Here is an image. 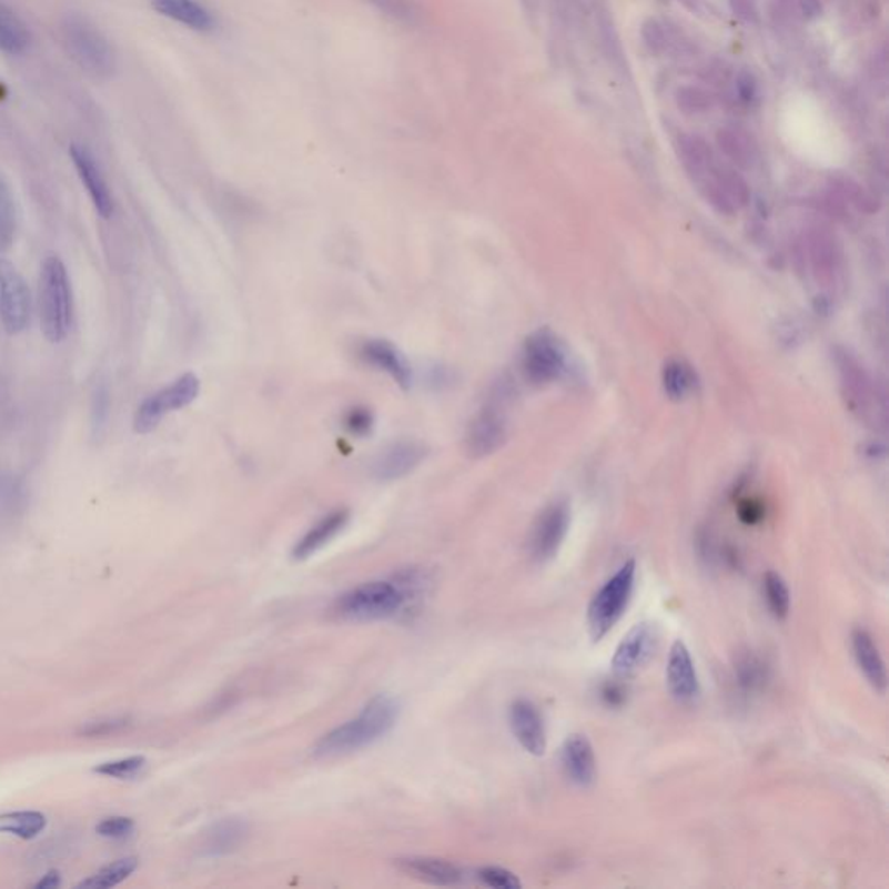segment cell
Here are the masks:
<instances>
[{
  "label": "cell",
  "instance_id": "6da1fadb",
  "mask_svg": "<svg viewBox=\"0 0 889 889\" xmlns=\"http://www.w3.org/2000/svg\"><path fill=\"white\" fill-rule=\"evenodd\" d=\"M400 718V704L390 695H377L365 704L356 718L323 735L313 754L316 758H340L380 742L395 728Z\"/></svg>",
  "mask_w": 889,
  "mask_h": 889
},
{
  "label": "cell",
  "instance_id": "7a4b0ae2",
  "mask_svg": "<svg viewBox=\"0 0 889 889\" xmlns=\"http://www.w3.org/2000/svg\"><path fill=\"white\" fill-rule=\"evenodd\" d=\"M683 162L707 202L721 214L742 211L749 200V190L737 172L719 168L706 143L688 140L681 147Z\"/></svg>",
  "mask_w": 889,
  "mask_h": 889
},
{
  "label": "cell",
  "instance_id": "3957f363",
  "mask_svg": "<svg viewBox=\"0 0 889 889\" xmlns=\"http://www.w3.org/2000/svg\"><path fill=\"white\" fill-rule=\"evenodd\" d=\"M73 319L72 282L58 254H48L39 275L40 329L49 343L67 340Z\"/></svg>",
  "mask_w": 889,
  "mask_h": 889
},
{
  "label": "cell",
  "instance_id": "277c9868",
  "mask_svg": "<svg viewBox=\"0 0 889 889\" xmlns=\"http://www.w3.org/2000/svg\"><path fill=\"white\" fill-rule=\"evenodd\" d=\"M61 42L73 63L94 79H108L117 70V54L97 24L80 14H67L60 24Z\"/></svg>",
  "mask_w": 889,
  "mask_h": 889
},
{
  "label": "cell",
  "instance_id": "5b68a950",
  "mask_svg": "<svg viewBox=\"0 0 889 889\" xmlns=\"http://www.w3.org/2000/svg\"><path fill=\"white\" fill-rule=\"evenodd\" d=\"M411 602L405 590L393 580H372L360 584L337 598L334 612L337 617L353 623H371L396 617Z\"/></svg>",
  "mask_w": 889,
  "mask_h": 889
},
{
  "label": "cell",
  "instance_id": "8992f818",
  "mask_svg": "<svg viewBox=\"0 0 889 889\" xmlns=\"http://www.w3.org/2000/svg\"><path fill=\"white\" fill-rule=\"evenodd\" d=\"M635 578L636 562L630 559L593 596L587 606V627L593 642H602L620 620L635 590Z\"/></svg>",
  "mask_w": 889,
  "mask_h": 889
},
{
  "label": "cell",
  "instance_id": "52a82bcc",
  "mask_svg": "<svg viewBox=\"0 0 889 889\" xmlns=\"http://www.w3.org/2000/svg\"><path fill=\"white\" fill-rule=\"evenodd\" d=\"M199 393V377L192 372L181 375L174 383L162 387L160 392L153 393L141 403L137 414H134V421H132L134 433H138V435L152 433L159 427L165 415L188 407L190 403L195 402Z\"/></svg>",
  "mask_w": 889,
  "mask_h": 889
},
{
  "label": "cell",
  "instance_id": "ba28073f",
  "mask_svg": "<svg viewBox=\"0 0 889 889\" xmlns=\"http://www.w3.org/2000/svg\"><path fill=\"white\" fill-rule=\"evenodd\" d=\"M805 263L818 287L838 291L845 282V254L838 239L826 228H811L802 244Z\"/></svg>",
  "mask_w": 889,
  "mask_h": 889
},
{
  "label": "cell",
  "instance_id": "9c48e42d",
  "mask_svg": "<svg viewBox=\"0 0 889 889\" xmlns=\"http://www.w3.org/2000/svg\"><path fill=\"white\" fill-rule=\"evenodd\" d=\"M522 368L531 383H555L567 371V350L553 332H534L523 346Z\"/></svg>",
  "mask_w": 889,
  "mask_h": 889
},
{
  "label": "cell",
  "instance_id": "30bf717a",
  "mask_svg": "<svg viewBox=\"0 0 889 889\" xmlns=\"http://www.w3.org/2000/svg\"><path fill=\"white\" fill-rule=\"evenodd\" d=\"M32 319V295L18 267L0 257V322L9 335L29 327Z\"/></svg>",
  "mask_w": 889,
  "mask_h": 889
},
{
  "label": "cell",
  "instance_id": "8fae6325",
  "mask_svg": "<svg viewBox=\"0 0 889 889\" xmlns=\"http://www.w3.org/2000/svg\"><path fill=\"white\" fill-rule=\"evenodd\" d=\"M834 362L838 367L841 392L851 412L860 415V420H870L878 408V390L873 387L869 372L861 365L860 360L845 347L834 352Z\"/></svg>",
  "mask_w": 889,
  "mask_h": 889
},
{
  "label": "cell",
  "instance_id": "7c38bea8",
  "mask_svg": "<svg viewBox=\"0 0 889 889\" xmlns=\"http://www.w3.org/2000/svg\"><path fill=\"white\" fill-rule=\"evenodd\" d=\"M570 527V506L567 501H555L537 516L531 535H528V553L537 563L555 558Z\"/></svg>",
  "mask_w": 889,
  "mask_h": 889
},
{
  "label": "cell",
  "instance_id": "4fadbf2b",
  "mask_svg": "<svg viewBox=\"0 0 889 889\" xmlns=\"http://www.w3.org/2000/svg\"><path fill=\"white\" fill-rule=\"evenodd\" d=\"M658 646L657 626L651 623L636 624L624 636L612 658V670L617 678H630L650 663Z\"/></svg>",
  "mask_w": 889,
  "mask_h": 889
},
{
  "label": "cell",
  "instance_id": "5bb4252c",
  "mask_svg": "<svg viewBox=\"0 0 889 889\" xmlns=\"http://www.w3.org/2000/svg\"><path fill=\"white\" fill-rule=\"evenodd\" d=\"M507 440V421L498 402L488 403L476 414L466 431L467 455L482 459L503 447Z\"/></svg>",
  "mask_w": 889,
  "mask_h": 889
},
{
  "label": "cell",
  "instance_id": "9a60e30c",
  "mask_svg": "<svg viewBox=\"0 0 889 889\" xmlns=\"http://www.w3.org/2000/svg\"><path fill=\"white\" fill-rule=\"evenodd\" d=\"M427 457V447L415 440H400L381 451L372 463V476L380 482H395L411 475Z\"/></svg>",
  "mask_w": 889,
  "mask_h": 889
},
{
  "label": "cell",
  "instance_id": "2e32d148",
  "mask_svg": "<svg viewBox=\"0 0 889 889\" xmlns=\"http://www.w3.org/2000/svg\"><path fill=\"white\" fill-rule=\"evenodd\" d=\"M70 159L75 165L77 174L80 181L88 190L89 199L92 205L97 209L98 214L108 220L113 214V196L108 188L107 180H104L103 171H101L100 162H98L94 153L89 150L85 144L73 143L70 147Z\"/></svg>",
  "mask_w": 889,
  "mask_h": 889
},
{
  "label": "cell",
  "instance_id": "e0dca14e",
  "mask_svg": "<svg viewBox=\"0 0 889 889\" xmlns=\"http://www.w3.org/2000/svg\"><path fill=\"white\" fill-rule=\"evenodd\" d=\"M509 726L523 749L532 756H544L547 749L546 725L534 703L518 698L511 704Z\"/></svg>",
  "mask_w": 889,
  "mask_h": 889
},
{
  "label": "cell",
  "instance_id": "ac0fdd59",
  "mask_svg": "<svg viewBox=\"0 0 889 889\" xmlns=\"http://www.w3.org/2000/svg\"><path fill=\"white\" fill-rule=\"evenodd\" d=\"M667 688L670 697L679 704H691L700 694L697 669L688 646L678 639L670 646L666 669Z\"/></svg>",
  "mask_w": 889,
  "mask_h": 889
},
{
  "label": "cell",
  "instance_id": "d6986e66",
  "mask_svg": "<svg viewBox=\"0 0 889 889\" xmlns=\"http://www.w3.org/2000/svg\"><path fill=\"white\" fill-rule=\"evenodd\" d=\"M563 770L577 787L593 786L598 774L595 749L586 735L574 734L565 740L562 749Z\"/></svg>",
  "mask_w": 889,
  "mask_h": 889
},
{
  "label": "cell",
  "instance_id": "ffe728a7",
  "mask_svg": "<svg viewBox=\"0 0 889 889\" xmlns=\"http://www.w3.org/2000/svg\"><path fill=\"white\" fill-rule=\"evenodd\" d=\"M358 353L367 365L392 375L403 390L412 386V367L395 344L386 340H367L362 343Z\"/></svg>",
  "mask_w": 889,
  "mask_h": 889
},
{
  "label": "cell",
  "instance_id": "44dd1931",
  "mask_svg": "<svg viewBox=\"0 0 889 889\" xmlns=\"http://www.w3.org/2000/svg\"><path fill=\"white\" fill-rule=\"evenodd\" d=\"M347 522H350V511H332V513L319 519V522L297 541L294 549H292V556H294V559H297V562L312 558L313 555H316L320 549L327 546L331 541H334V538L343 532Z\"/></svg>",
  "mask_w": 889,
  "mask_h": 889
},
{
  "label": "cell",
  "instance_id": "7402d4cb",
  "mask_svg": "<svg viewBox=\"0 0 889 889\" xmlns=\"http://www.w3.org/2000/svg\"><path fill=\"white\" fill-rule=\"evenodd\" d=\"M402 872L433 886H455L463 881V872L452 861L435 857H411L398 860Z\"/></svg>",
  "mask_w": 889,
  "mask_h": 889
},
{
  "label": "cell",
  "instance_id": "603a6c76",
  "mask_svg": "<svg viewBox=\"0 0 889 889\" xmlns=\"http://www.w3.org/2000/svg\"><path fill=\"white\" fill-rule=\"evenodd\" d=\"M851 646H853L855 660H857L858 667L866 676L867 681L870 683L873 690L885 694L886 686H888V675H886L885 660H882L878 645L873 643L872 636L866 629L858 627L851 635Z\"/></svg>",
  "mask_w": 889,
  "mask_h": 889
},
{
  "label": "cell",
  "instance_id": "cb8c5ba5",
  "mask_svg": "<svg viewBox=\"0 0 889 889\" xmlns=\"http://www.w3.org/2000/svg\"><path fill=\"white\" fill-rule=\"evenodd\" d=\"M152 4L160 14L184 24L188 29L205 32L214 27L211 12L196 0H152Z\"/></svg>",
  "mask_w": 889,
  "mask_h": 889
},
{
  "label": "cell",
  "instance_id": "d4e9b609",
  "mask_svg": "<svg viewBox=\"0 0 889 889\" xmlns=\"http://www.w3.org/2000/svg\"><path fill=\"white\" fill-rule=\"evenodd\" d=\"M32 33L29 27L4 2H0V51L11 57H20L29 51Z\"/></svg>",
  "mask_w": 889,
  "mask_h": 889
},
{
  "label": "cell",
  "instance_id": "484cf974",
  "mask_svg": "<svg viewBox=\"0 0 889 889\" xmlns=\"http://www.w3.org/2000/svg\"><path fill=\"white\" fill-rule=\"evenodd\" d=\"M247 827L239 820H223L212 827L205 838L204 850L211 857L232 853L244 842Z\"/></svg>",
  "mask_w": 889,
  "mask_h": 889
},
{
  "label": "cell",
  "instance_id": "4316f807",
  "mask_svg": "<svg viewBox=\"0 0 889 889\" xmlns=\"http://www.w3.org/2000/svg\"><path fill=\"white\" fill-rule=\"evenodd\" d=\"M48 826V818L40 811H12L0 815V834H12L17 838L33 839Z\"/></svg>",
  "mask_w": 889,
  "mask_h": 889
},
{
  "label": "cell",
  "instance_id": "83f0119b",
  "mask_svg": "<svg viewBox=\"0 0 889 889\" xmlns=\"http://www.w3.org/2000/svg\"><path fill=\"white\" fill-rule=\"evenodd\" d=\"M14 235H17V204L11 184L0 172V254L12 247Z\"/></svg>",
  "mask_w": 889,
  "mask_h": 889
},
{
  "label": "cell",
  "instance_id": "f1b7e54d",
  "mask_svg": "<svg viewBox=\"0 0 889 889\" xmlns=\"http://www.w3.org/2000/svg\"><path fill=\"white\" fill-rule=\"evenodd\" d=\"M697 377L690 365H686L681 360H673L664 368V390L669 398L685 400L695 392Z\"/></svg>",
  "mask_w": 889,
  "mask_h": 889
},
{
  "label": "cell",
  "instance_id": "f546056e",
  "mask_svg": "<svg viewBox=\"0 0 889 889\" xmlns=\"http://www.w3.org/2000/svg\"><path fill=\"white\" fill-rule=\"evenodd\" d=\"M138 869V858L137 857H128V858H120V860L113 861L110 866L103 867V869L98 870L94 876L91 878L85 879V881L80 882L79 888H91V889H107L113 888V886L120 885V882L125 881V879L131 876L134 870Z\"/></svg>",
  "mask_w": 889,
  "mask_h": 889
},
{
  "label": "cell",
  "instance_id": "4dcf8cb0",
  "mask_svg": "<svg viewBox=\"0 0 889 889\" xmlns=\"http://www.w3.org/2000/svg\"><path fill=\"white\" fill-rule=\"evenodd\" d=\"M766 603L777 620H786L790 612V590L782 575L777 572H766L762 578Z\"/></svg>",
  "mask_w": 889,
  "mask_h": 889
},
{
  "label": "cell",
  "instance_id": "1f68e13d",
  "mask_svg": "<svg viewBox=\"0 0 889 889\" xmlns=\"http://www.w3.org/2000/svg\"><path fill=\"white\" fill-rule=\"evenodd\" d=\"M144 768H147V759L143 756H131V758L117 759V761L101 762L94 768V774L117 778V780H132V778L140 777Z\"/></svg>",
  "mask_w": 889,
  "mask_h": 889
},
{
  "label": "cell",
  "instance_id": "d6a6232c",
  "mask_svg": "<svg viewBox=\"0 0 889 889\" xmlns=\"http://www.w3.org/2000/svg\"><path fill=\"white\" fill-rule=\"evenodd\" d=\"M478 878L483 885L488 888L495 889H519L522 881H519L516 873L511 870L503 869V867L487 866L478 870Z\"/></svg>",
  "mask_w": 889,
  "mask_h": 889
},
{
  "label": "cell",
  "instance_id": "836d02e7",
  "mask_svg": "<svg viewBox=\"0 0 889 889\" xmlns=\"http://www.w3.org/2000/svg\"><path fill=\"white\" fill-rule=\"evenodd\" d=\"M368 2H372L380 11L386 12L387 17L395 18V20L414 23L415 18L420 17L411 0H368Z\"/></svg>",
  "mask_w": 889,
  "mask_h": 889
},
{
  "label": "cell",
  "instance_id": "e575fe53",
  "mask_svg": "<svg viewBox=\"0 0 889 889\" xmlns=\"http://www.w3.org/2000/svg\"><path fill=\"white\" fill-rule=\"evenodd\" d=\"M737 669L740 683H742L746 688H750V690L759 688L766 679L765 666H762L756 657H749V655H747L742 663L738 664Z\"/></svg>",
  "mask_w": 889,
  "mask_h": 889
},
{
  "label": "cell",
  "instance_id": "d590c367",
  "mask_svg": "<svg viewBox=\"0 0 889 889\" xmlns=\"http://www.w3.org/2000/svg\"><path fill=\"white\" fill-rule=\"evenodd\" d=\"M721 147L725 148L726 155L731 156L737 164H750L752 150H750L749 143L735 132L721 134Z\"/></svg>",
  "mask_w": 889,
  "mask_h": 889
},
{
  "label": "cell",
  "instance_id": "8d00e7d4",
  "mask_svg": "<svg viewBox=\"0 0 889 889\" xmlns=\"http://www.w3.org/2000/svg\"><path fill=\"white\" fill-rule=\"evenodd\" d=\"M134 829H137V826H134L132 818L112 817L104 818L100 826L97 827V832L103 838L124 839L129 838L134 832Z\"/></svg>",
  "mask_w": 889,
  "mask_h": 889
},
{
  "label": "cell",
  "instance_id": "74e56055",
  "mask_svg": "<svg viewBox=\"0 0 889 889\" xmlns=\"http://www.w3.org/2000/svg\"><path fill=\"white\" fill-rule=\"evenodd\" d=\"M344 424L352 435L365 436L374 427V415L368 408L355 407L347 412Z\"/></svg>",
  "mask_w": 889,
  "mask_h": 889
},
{
  "label": "cell",
  "instance_id": "f35d334b",
  "mask_svg": "<svg viewBox=\"0 0 889 889\" xmlns=\"http://www.w3.org/2000/svg\"><path fill=\"white\" fill-rule=\"evenodd\" d=\"M122 726H125V719H108V721L88 723V725L82 726V734L97 737V735L113 734V731L120 730Z\"/></svg>",
  "mask_w": 889,
  "mask_h": 889
},
{
  "label": "cell",
  "instance_id": "ab89813d",
  "mask_svg": "<svg viewBox=\"0 0 889 889\" xmlns=\"http://www.w3.org/2000/svg\"><path fill=\"white\" fill-rule=\"evenodd\" d=\"M60 885H61L60 872H57V870H51V872L46 873L44 878L40 879V881L37 882L36 888L54 889L58 888V886Z\"/></svg>",
  "mask_w": 889,
  "mask_h": 889
}]
</instances>
